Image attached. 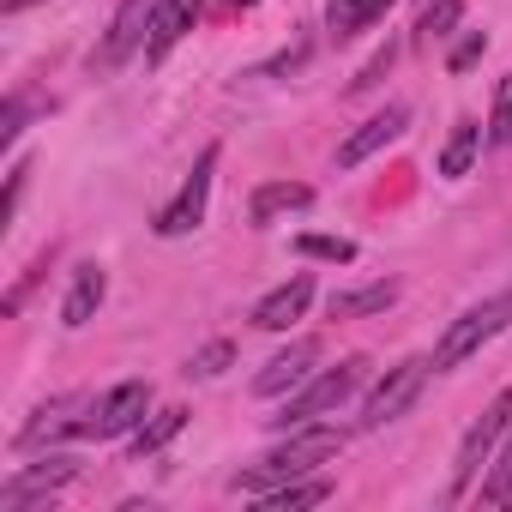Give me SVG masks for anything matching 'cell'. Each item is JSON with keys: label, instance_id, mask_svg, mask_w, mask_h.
I'll return each instance as SVG.
<instances>
[{"label": "cell", "instance_id": "6da1fadb", "mask_svg": "<svg viewBox=\"0 0 512 512\" xmlns=\"http://www.w3.org/2000/svg\"><path fill=\"white\" fill-rule=\"evenodd\" d=\"M338 452H344V434H338V428L308 422V428H296L284 446H272L253 470H241V476H235V488H241V494H266V488H278V482H296V476L320 470V464H326V458H338Z\"/></svg>", "mask_w": 512, "mask_h": 512}, {"label": "cell", "instance_id": "3957f363", "mask_svg": "<svg viewBox=\"0 0 512 512\" xmlns=\"http://www.w3.org/2000/svg\"><path fill=\"white\" fill-rule=\"evenodd\" d=\"M512 326V290H500V296H488V302H476V308H464L452 326H446V338L434 344V374H452L458 362H470L488 338H500Z\"/></svg>", "mask_w": 512, "mask_h": 512}, {"label": "cell", "instance_id": "603a6c76", "mask_svg": "<svg viewBox=\"0 0 512 512\" xmlns=\"http://www.w3.org/2000/svg\"><path fill=\"white\" fill-rule=\"evenodd\" d=\"M229 362H235V344H229V338H217V344H205V350H193V356H187V380H217Z\"/></svg>", "mask_w": 512, "mask_h": 512}, {"label": "cell", "instance_id": "277c9868", "mask_svg": "<svg viewBox=\"0 0 512 512\" xmlns=\"http://www.w3.org/2000/svg\"><path fill=\"white\" fill-rule=\"evenodd\" d=\"M151 410V380H121L115 392H103L91 404V416L67 422V440H115V434H133Z\"/></svg>", "mask_w": 512, "mask_h": 512}, {"label": "cell", "instance_id": "ac0fdd59", "mask_svg": "<svg viewBox=\"0 0 512 512\" xmlns=\"http://www.w3.org/2000/svg\"><path fill=\"white\" fill-rule=\"evenodd\" d=\"M476 151H482V127H476L470 115H464V121H452V139H446V151H440V175H446V181L470 175Z\"/></svg>", "mask_w": 512, "mask_h": 512}, {"label": "cell", "instance_id": "484cf974", "mask_svg": "<svg viewBox=\"0 0 512 512\" xmlns=\"http://www.w3.org/2000/svg\"><path fill=\"white\" fill-rule=\"evenodd\" d=\"M482 49H488V37H482V31H470V37H464V43L446 55V73H470V67L482 61Z\"/></svg>", "mask_w": 512, "mask_h": 512}, {"label": "cell", "instance_id": "7a4b0ae2", "mask_svg": "<svg viewBox=\"0 0 512 512\" xmlns=\"http://www.w3.org/2000/svg\"><path fill=\"white\" fill-rule=\"evenodd\" d=\"M362 380H368V362H362V356H350V362H338V368H326V374H308V380L284 398V410L272 416V428H308V422H320V416L338 410Z\"/></svg>", "mask_w": 512, "mask_h": 512}, {"label": "cell", "instance_id": "30bf717a", "mask_svg": "<svg viewBox=\"0 0 512 512\" xmlns=\"http://www.w3.org/2000/svg\"><path fill=\"white\" fill-rule=\"evenodd\" d=\"M308 302H314V278H308V272H296L290 284H278L272 296L253 302V326H260V332H290V326L308 314Z\"/></svg>", "mask_w": 512, "mask_h": 512}, {"label": "cell", "instance_id": "8992f818", "mask_svg": "<svg viewBox=\"0 0 512 512\" xmlns=\"http://www.w3.org/2000/svg\"><path fill=\"white\" fill-rule=\"evenodd\" d=\"M211 175H217V145H205V151H199V163H193V175L181 181V193H175V199H169V205L157 211V223H151V229H157L163 241H175V235H193V229L205 223Z\"/></svg>", "mask_w": 512, "mask_h": 512}, {"label": "cell", "instance_id": "9a60e30c", "mask_svg": "<svg viewBox=\"0 0 512 512\" xmlns=\"http://www.w3.org/2000/svg\"><path fill=\"white\" fill-rule=\"evenodd\" d=\"M308 205H314V187H308V181H266L260 193H253L247 217H253V229H266V223H278L284 211H308Z\"/></svg>", "mask_w": 512, "mask_h": 512}, {"label": "cell", "instance_id": "7402d4cb", "mask_svg": "<svg viewBox=\"0 0 512 512\" xmlns=\"http://www.w3.org/2000/svg\"><path fill=\"white\" fill-rule=\"evenodd\" d=\"M482 500L488 506H512V428H506V446H500L494 470L482 476Z\"/></svg>", "mask_w": 512, "mask_h": 512}, {"label": "cell", "instance_id": "44dd1931", "mask_svg": "<svg viewBox=\"0 0 512 512\" xmlns=\"http://www.w3.org/2000/svg\"><path fill=\"white\" fill-rule=\"evenodd\" d=\"M296 253L302 260H326V266H350L356 241H344V235H296Z\"/></svg>", "mask_w": 512, "mask_h": 512}, {"label": "cell", "instance_id": "d6986e66", "mask_svg": "<svg viewBox=\"0 0 512 512\" xmlns=\"http://www.w3.org/2000/svg\"><path fill=\"white\" fill-rule=\"evenodd\" d=\"M398 302V284L392 278H380V284H362V290H350V296H332V320H362V314H386Z\"/></svg>", "mask_w": 512, "mask_h": 512}, {"label": "cell", "instance_id": "f1b7e54d", "mask_svg": "<svg viewBox=\"0 0 512 512\" xmlns=\"http://www.w3.org/2000/svg\"><path fill=\"white\" fill-rule=\"evenodd\" d=\"M302 61H308V43H296L290 55H278V61H266L260 73H266V79H278V73H290V67H302Z\"/></svg>", "mask_w": 512, "mask_h": 512}, {"label": "cell", "instance_id": "5b68a950", "mask_svg": "<svg viewBox=\"0 0 512 512\" xmlns=\"http://www.w3.org/2000/svg\"><path fill=\"white\" fill-rule=\"evenodd\" d=\"M506 428H512V386H506V392H500V398H494V404H488L476 422H470V434L458 440V464H452V500H464V494H470L476 470L488 464V452L500 446V434H506Z\"/></svg>", "mask_w": 512, "mask_h": 512}, {"label": "cell", "instance_id": "ba28073f", "mask_svg": "<svg viewBox=\"0 0 512 512\" xmlns=\"http://www.w3.org/2000/svg\"><path fill=\"white\" fill-rule=\"evenodd\" d=\"M314 362H320V338H296L290 350H278L260 374H253V392L260 398H278V392H296L308 374H314Z\"/></svg>", "mask_w": 512, "mask_h": 512}, {"label": "cell", "instance_id": "cb8c5ba5", "mask_svg": "<svg viewBox=\"0 0 512 512\" xmlns=\"http://www.w3.org/2000/svg\"><path fill=\"white\" fill-rule=\"evenodd\" d=\"M488 145H512V73L494 91V115H488Z\"/></svg>", "mask_w": 512, "mask_h": 512}, {"label": "cell", "instance_id": "2e32d148", "mask_svg": "<svg viewBox=\"0 0 512 512\" xmlns=\"http://www.w3.org/2000/svg\"><path fill=\"white\" fill-rule=\"evenodd\" d=\"M332 500V476H296V482H278L260 494L266 512H302V506H326Z\"/></svg>", "mask_w": 512, "mask_h": 512}, {"label": "cell", "instance_id": "83f0119b", "mask_svg": "<svg viewBox=\"0 0 512 512\" xmlns=\"http://www.w3.org/2000/svg\"><path fill=\"white\" fill-rule=\"evenodd\" d=\"M25 133V97H7V115H0V145H13Z\"/></svg>", "mask_w": 512, "mask_h": 512}, {"label": "cell", "instance_id": "f546056e", "mask_svg": "<svg viewBox=\"0 0 512 512\" xmlns=\"http://www.w3.org/2000/svg\"><path fill=\"white\" fill-rule=\"evenodd\" d=\"M229 7H260V0H229Z\"/></svg>", "mask_w": 512, "mask_h": 512}, {"label": "cell", "instance_id": "9c48e42d", "mask_svg": "<svg viewBox=\"0 0 512 512\" xmlns=\"http://www.w3.org/2000/svg\"><path fill=\"white\" fill-rule=\"evenodd\" d=\"M404 127H410V109H404V103H392V109L368 115V121H362V127H356L344 145H338V169H356V163H368V157H374V151H386V145H392Z\"/></svg>", "mask_w": 512, "mask_h": 512}, {"label": "cell", "instance_id": "d4e9b609", "mask_svg": "<svg viewBox=\"0 0 512 512\" xmlns=\"http://www.w3.org/2000/svg\"><path fill=\"white\" fill-rule=\"evenodd\" d=\"M458 13H464V0H428V7H422V37H446L452 25H458Z\"/></svg>", "mask_w": 512, "mask_h": 512}, {"label": "cell", "instance_id": "7c38bea8", "mask_svg": "<svg viewBox=\"0 0 512 512\" xmlns=\"http://www.w3.org/2000/svg\"><path fill=\"white\" fill-rule=\"evenodd\" d=\"M151 7L157 0H121V13H115V25H109V37H103V49H97V61L103 67H121L139 43H145V25H151Z\"/></svg>", "mask_w": 512, "mask_h": 512}, {"label": "cell", "instance_id": "5bb4252c", "mask_svg": "<svg viewBox=\"0 0 512 512\" xmlns=\"http://www.w3.org/2000/svg\"><path fill=\"white\" fill-rule=\"evenodd\" d=\"M103 296H109V272L103 266H79L73 272V290H67V302H61V326H91L97 320V308H103Z\"/></svg>", "mask_w": 512, "mask_h": 512}, {"label": "cell", "instance_id": "8fae6325", "mask_svg": "<svg viewBox=\"0 0 512 512\" xmlns=\"http://www.w3.org/2000/svg\"><path fill=\"white\" fill-rule=\"evenodd\" d=\"M199 19V0H157L151 7V25H145V61H163Z\"/></svg>", "mask_w": 512, "mask_h": 512}, {"label": "cell", "instance_id": "52a82bcc", "mask_svg": "<svg viewBox=\"0 0 512 512\" xmlns=\"http://www.w3.org/2000/svg\"><path fill=\"white\" fill-rule=\"evenodd\" d=\"M428 368H434V362H422V356H404L398 368H386V374L374 380L368 404H362V428H386V422H398V416L416 404V392H422Z\"/></svg>", "mask_w": 512, "mask_h": 512}, {"label": "cell", "instance_id": "ffe728a7", "mask_svg": "<svg viewBox=\"0 0 512 512\" xmlns=\"http://www.w3.org/2000/svg\"><path fill=\"white\" fill-rule=\"evenodd\" d=\"M181 428H187V410H181V404L157 410L151 422H139V428H133V458H151V452H163V446H169Z\"/></svg>", "mask_w": 512, "mask_h": 512}, {"label": "cell", "instance_id": "e0dca14e", "mask_svg": "<svg viewBox=\"0 0 512 512\" xmlns=\"http://www.w3.org/2000/svg\"><path fill=\"white\" fill-rule=\"evenodd\" d=\"M386 7H392V0H326V25H332V37L344 43V37L368 31L374 19H386Z\"/></svg>", "mask_w": 512, "mask_h": 512}, {"label": "cell", "instance_id": "4fadbf2b", "mask_svg": "<svg viewBox=\"0 0 512 512\" xmlns=\"http://www.w3.org/2000/svg\"><path fill=\"white\" fill-rule=\"evenodd\" d=\"M67 482H73V458H43L37 470H19L7 488H0V506H7V512H25L31 494H55V488H67Z\"/></svg>", "mask_w": 512, "mask_h": 512}, {"label": "cell", "instance_id": "4316f807", "mask_svg": "<svg viewBox=\"0 0 512 512\" xmlns=\"http://www.w3.org/2000/svg\"><path fill=\"white\" fill-rule=\"evenodd\" d=\"M392 55H398V49H392V43H386V49H380V55H374V61H368V67H362V73H356V79H350V91H368V85H380V73H386V67H392Z\"/></svg>", "mask_w": 512, "mask_h": 512}]
</instances>
